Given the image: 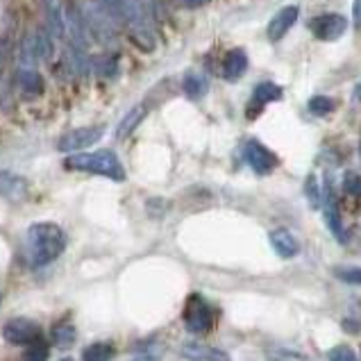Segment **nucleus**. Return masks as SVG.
I'll use <instances>...</instances> for the list:
<instances>
[{"label": "nucleus", "instance_id": "f257e3e1", "mask_svg": "<svg viewBox=\"0 0 361 361\" xmlns=\"http://www.w3.org/2000/svg\"><path fill=\"white\" fill-rule=\"evenodd\" d=\"M66 250V232L57 223H35L25 232V255L30 266L44 268Z\"/></svg>", "mask_w": 361, "mask_h": 361}, {"label": "nucleus", "instance_id": "f03ea898", "mask_svg": "<svg viewBox=\"0 0 361 361\" xmlns=\"http://www.w3.org/2000/svg\"><path fill=\"white\" fill-rule=\"evenodd\" d=\"M64 166L68 171L96 173V175H102V178H109L114 182L126 180V169H123V164L116 157L114 150H96V152L68 154V157L64 159Z\"/></svg>", "mask_w": 361, "mask_h": 361}, {"label": "nucleus", "instance_id": "7ed1b4c3", "mask_svg": "<svg viewBox=\"0 0 361 361\" xmlns=\"http://www.w3.org/2000/svg\"><path fill=\"white\" fill-rule=\"evenodd\" d=\"M64 30L73 44L75 50L80 53H87L89 48V27H87V16L85 12L78 7L75 0H66L64 5Z\"/></svg>", "mask_w": 361, "mask_h": 361}, {"label": "nucleus", "instance_id": "20e7f679", "mask_svg": "<svg viewBox=\"0 0 361 361\" xmlns=\"http://www.w3.org/2000/svg\"><path fill=\"white\" fill-rule=\"evenodd\" d=\"M184 325L191 334H204L214 325V312L202 295H191L184 307Z\"/></svg>", "mask_w": 361, "mask_h": 361}, {"label": "nucleus", "instance_id": "39448f33", "mask_svg": "<svg viewBox=\"0 0 361 361\" xmlns=\"http://www.w3.org/2000/svg\"><path fill=\"white\" fill-rule=\"evenodd\" d=\"M243 157H245V164L250 166L257 175H268L277 169V154L273 150H268L262 141L257 139H247L245 146H243Z\"/></svg>", "mask_w": 361, "mask_h": 361}, {"label": "nucleus", "instance_id": "423d86ee", "mask_svg": "<svg viewBox=\"0 0 361 361\" xmlns=\"http://www.w3.org/2000/svg\"><path fill=\"white\" fill-rule=\"evenodd\" d=\"M307 27L312 30V35L321 41H336L345 35L348 18L343 14H318L309 18Z\"/></svg>", "mask_w": 361, "mask_h": 361}, {"label": "nucleus", "instance_id": "0eeeda50", "mask_svg": "<svg viewBox=\"0 0 361 361\" xmlns=\"http://www.w3.org/2000/svg\"><path fill=\"white\" fill-rule=\"evenodd\" d=\"M102 134H105V128H102V126H87V128L71 130V132H66L64 137L59 139L57 148L61 152H80V150H87L89 146H94L98 139H102Z\"/></svg>", "mask_w": 361, "mask_h": 361}, {"label": "nucleus", "instance_id": "6e6552de", "mask_svg": "<svg viewBox=\"0 0 361 361\" xmlns=\"http://www.w3.org/2000/svg\"><path fill=\"white\" fill-rule=\"evenodd\" d=\"M39 334H41L39 323L30 321V318H12L3 327V338L12 345H27L35 338H39Z\"/></svg>", "mask_w": 361, "mask_h": 361}, {"label": "nucleus", "instance_id": "1a4fd4ad", "mask_svg": "<svg viewBox=\"0 0 361 361\" xmlns=\"http://www.w3.org/2000/svg\"><path fill=\"white\" fill-rule=\"evenodd\" d=\"M323 214H325V225H327V230L332 232L338 241H345L343 221H341V212H338V202H336V195H334L332 180H325V191H323Z\"/></svg>", "mask_w": 361, "mask_h": 361}, {"label": "nucleus", "instance_id": "9d476101", "mask_svg": "<svg viewBox=\"0 0 361 361\" xmlns=\"http://www.w3.org/2000/svg\"><path fill=\"white\" fill-rule=\"evenodd\" d=\"M298 14H300V9H298V5H286V7H282L280 12H277V14L271 18V23H268V27H266L268 39H271V41H280V39H284V35L295 25Z\"/></svg>", "mask_w": 361, "mask_h": 361}, {"label": "nucleus", "instance_id": "9b49d317", "mask_svg": "<svg viewBox=\"0 0 361 361\" xmlns=\"http://www.w3.org/2000/svg\"><path fill=\"white\" fill-rule=\"evenodd\" d=\"M282 96H284V91H282L280 85H275V82H259V85H257L255 91H252L247 116L259 114V109H264L266 105H271V102L282 100Z\"/></svg>", "mask_w": 361, "mask_h": 361}, {"label": "nucleus", "instance_id": "f8f14e48", "mask_svg": "<svg viewBox=\"0 0 361 361\" xmlns=\"http://www.w3.org/2000/svg\"><path fill=\"white\" fill-rule=\"evenodd\" d=\"M268 241H271L273 250L282 257V259H291L298 252H300V241L295 239V234L286 228H277L268 234Z\"/></svg>", "mask_w": 361, "mask_h": 361}, {"label": "nucleus", "instance_id": "ddd939ff", "mask_svg": "<svg viewBox=\"0 0 361 361\" xmlns=\"http://www.w3.org/2000/svg\"><path fill=\"white\" fill-rule=\"evenodd\" d=\"M182 357L191 361H232L225 350L204 345V343H184L182 345Z\"/></svg>", "mask_w": 361, "mask_h": 361}, {"label": "nucleus", "instance_id": "4468645a", "mask_svg": "<svg viewBox=\"0 0 361 361\" xmlns=\"http://www.w3.org/2000/svg\"><path fill=\"white\" fill-rule=\"evenodd\" d=\"M44 16L50 37H64V5L61 0H44Z\"/></svg>", "mask_w": 361, "mask_h": 361}, {"label": "nucleus", "instance_id": "2eb2a0df", "mask_svg": "<svg viewBox=\"0 0 361 361\" xmlns=\"http://www.w3.org/2000/svg\"><path fill=\"white\" fill-rule=\"evenodd\" d=\"M247 71V55L243 48L230 50L223 59V78L225 80H239Z\"/></svg>", "mask_w": 361, "mask_h": 361}, {"label": "nucleus", "instance_id": "dca6fc26", "mask_svg": "<svg viewBox=\"0 0 361 361\" xmlns=\"http://www.w3.org/2000/svg\"><path fill=\"white\" fill-rule=\"evenodd\" d=\"M114 355L116 350L109 341H96L82 350V361H111Z\"/></svg>", "mask_w": 361, "mask_h": 361}, {"label": "nucleus", "instance_id": "f3484780", "mask_svg": "<svg viewBox=\"0 0 361 361\" xmlns=\"http://www.w3.org/2000/svg\"><path fill=\"white\" fill-rule=\"evenodd\" d=\"M182 85H184V94H187L189 98H193V100L202 98L204 94H207V89H209L207 78L200 75V73H193V71H189V73L184 75Z\"/></svg>", "mask_w": 361, "mask_h": 361}, {"label": "nucleus", "instance_id": "a211bd4d", "mask_svg": "<svg viewBox=\"0 0 361 361\" xmlns=\"http://www.w3.org/2000/svg\"><path fill=\"white\" fill-rule=\"evenodd\" d=\"M25 193V180L16 178V175L9 173H0V195H7V198H20Z\"/></svg>", "mask_w": 361, "mask_h": 361}, {"label": "nucleus", "instance_id": "6ab92c4d", "mask_svg": "<svg viewBox=\"0 0 361 361\" xmlns=\"http://www.w3.org/2000/svg\"><path fill=\"white\" fill-rule=\"evenodd\" d=\"M146 107H134V109H130L126 116H123V121L118 123V128H116V137L118 139H126L128 134H132V130L139 126V123L143 121V116H146Z\"/></svg>", "mask_w": 361, "mask_h": 361}, {"label": "nucleus", "instance_id": "aec40b11", "mask_svg": "<svg viewBox=\"0 0 361 361\" xmlns=\"http://www.w3.org/2000/svg\"><path fill=\"white\" fill-rule=\"evenodd\" d=\"M307 109L312 111L314 116H327V114H332V111L336 109V100L332 98H327V96H314L312 100L307 102Z\"/></svg>", "mask_w": 361, "mask_h": 361}, {"label": "nucleus", "instance_id": "412c9836", "mask_svg": "<svg viewBox=\"0 0 361 361\" xmlns=\"http://www.w3.org/2000/svg\"><path fill=\"white\" fill-rule=\"evenodd\" d=\"M18 80H20V87H23L27 94H39L41 89V85H44V80H41V75L37 73L35 68H23L20 71V75H18Z\"/></svg>", "mask_w": 361, "mask_h": 361}, {"label": "nucleus", "instance_id": "4be33fe9", "mask_svg": "<svg viewBox=\"0 0 361 361\" xmlns=\"http://www.w3.org/2000/svg\"><path fill=\"white\" fill-rule=\"evenodd\" d=\"M30 348L23 353V361H48V355H50V348L46 341H41V338H35L32 343H27Z\"/></svg>", "mask_w": 361, "mask_h": 361}, {"label": "nucleus", "instance_id": "5701e85b", "mask_svg": "<svg viewBox=\"0 0 361 361\" xmlns=\"http://www.w3.org/2000/svg\"><path fill=\"white\" fill-rule=\"evenodd\" d=\"M75 341V327L73 325H57L53 329V343L59 348H68Z\"/></svg>", "mask_w": 361, "mask_h": 361}, {"label": "nucleus", "instance_id": "b1692460", "mask_svg": "<svg viewBox=\"0 0 361 361\" xmlns=\"http://www.w3.org/2000/svg\"><path fill=\"white\" fill-rule=\"evenodd\" d=\"M334 275L345 284L361 286V266H336Z\"/></svg>", "mask_w": 361, "mask_h": 361}, {"label": "nucleus", "instance_id": "393cba45", "mask_svg": "<svg viewBox=\"0 0 361 361\" xmlns=\"http://www.w3.org/2000/svg\"><path fill=\"white\" fill-rule=\"evenodd\" d=\"M327 361H359V357L350 345H334L327 353Z\"/></svg>", "mask_w": 361, "mask_h": 361}, {"label": "nucleus", "instance_id": "a878e982", "mask_svg": "<svg viewBox=\"0 0 361 361\" xmlns=\"http://www.w3.org/2000/svg\"><path fill=\"white\" fill-rule=\"evenodd\" d=\"M266 355L271 361H307L300 353H293V350H286V348H271Z\"/></svg>", "mask_w": 361, "mask_h": 361}, {"label": "nucleus", "instance_id": "bb28decb", "mask_svg": "<svg viewBox=\"0 0 361 361\" xmlns=\"http://www.w3.org/2000/svg\"><path fill=\"white\" fill-rule=\"evenodd\" d=\"M305 193H307V200L312 202V207H321V189H318L316 175H309V178H307V182H305Z\"/></svg>", "mask_w": 361, "mask_h": 361}, {"label": "nucleus", "instance_id": "cd10ccee", "mask_svg": "<svg viewBox=\"0 0 361 361\" xmlns=\"http://www.w3.org/2000/svg\"><path fill=\"white\" fill-rule=\"evenodd\" d=\"M343 191L350 195H361V178L355 171H348L343 175Z\"/></svg>", "mask_w": 361, "mask_h": 361}, {"label": "nucleus", "instance_id": "c85d7f7f", "mask_svg": "<svg viewBox=\"0 0 361 361\" xmlns=\"http://www.w3.org/2000/svg\"><path fill=\"white\" fill-rule=\"evenodd\" d=\"M353 18H355V27H361V0L353 3Z\"/></svg>", "mask_w": 361, "mask_h": 361}, {"label": "nucleus", "instance_id": "c756f323", "mask_svg": "<svg viewBox=\"0 0 361 361\" xmlns=\"http://www.w3.org/2000/svg\"><path fill=\"white\" fill-rule=\"evenodd\" d=\"M180 3L184 7H189V9H195V7H202V5H207L209 0H180Z\"/></svg>", "mask_w": 361, "mask_h": 361}, {"label": "nucleus", "instance_id": "7c9ffc66", "mask_svg": "<svg viewBox=\"0 0 361 361\" xmlns=\"http://www.w3.org/2000/svg\"><path fill=\"white\" fill-rule=\"evenodd\" d=\"M355 100H361V82H359L357 89H355Z\"/></svg>", "mask_w": 361, "mask_h": 361}, {"label": "nucleus", "instance_id": "2f4dec72", "mask_svg": "<svg viewBox=\"0 0 361 361\" xmlns=\"http://www.w3.org/2000/svg\"><path fill=\"white\" fill-rule=\"evenodd\" d=\"M132 361H154L152 357H148V355H141V357H137V359H132Z\"/></svg>", "mask_w": 361, "mask_h": 361}, {"label": "nucleus", "instance_id": "473e14b6", "mask_svg": "<svg viewBox=\"0 0 361 361\" xmlns=\"http://www.w3.org/2000/svg\"><path fill=\"white\" fill-rule=\"evenodd\" d=\"M359 159H361V141H359Z\"/></svg>", "mask_w": 361, "mask_h": 361}, {"label": "nucleus", "instance_id": "72a5a7b5", "mask_svg": "<svg viewBox=\"0 0 361 361\" xmlns=\"http://www.w3.org/2000/svg\"><path fill=\"white\" fill-rule=\"evenodd\" d=\"M59 361H73V359H71V357H66V359H59Z\"/></svg>", "mask_w": 361, "mask_h": 361}]
</instances>
